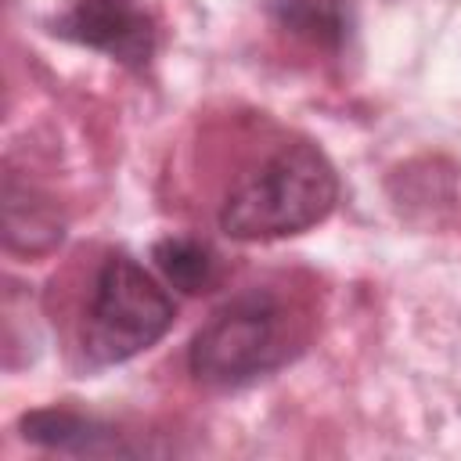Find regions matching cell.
Returning <instances> with one entry per match:
<instances>
[{"label": "cell", "instance_id": "1", "mask_svg": "<svg viewBox=\"0 0 461 461\" xmlns=\"http://www.w3.org/2000/svg\"><path fill=\"white\" fill-rule=\"evenodd\" d=\"M335 202L339 176L328 155L310 137L274 126L216 194V227L230 241H277L328 220Z\"/></svg>", "mask_w": 461, "mask_h": 461}, {"label": "cell", "instance_id": "2", "mask_svg": "<svg viewBox=\"0 0 461 461\" xmlns=\"http://www.w3.org/2000/svg\"><path fill=\"white\" fill-rule=\"evenodd\" d=\"M310 310L285 285H249L191 339L187 371L205 389H241L295 360L310 342Z\"/></svg>", "mask_w": 461, "mask_h": 461}, {"label": "cell", "instance_id": "3", "mask_svg": "<svg viewBox=\"0 0 461 461\" xmlns=\"http://www.w3.org/2000/svg\"><path fill=\"white\" fill-rule=\"evenodd\" d=\"M176 321L166 288L122 249H104L68 306V349L79 371L126 364L151 349Z\"/></svg>", "mask_w": 461, "mask_h": 461}, {"label": "cell", "instance_id": "4", "mask_svg": "<svg viewBox=\"0 0 461 461\" xmlns=\"http://www.w3.org/2000/svg\"><path fill=\"white\" fill-rule=\"evenodd\" d=\"M54 32L130 68H144L155 54V22L137 0H72L54 18Z\"/></svg>", "mask_w": 461, "mask_h": 461}, {"label": "cell", "instance_id": "5", "mask_svg": "<svg viewBox=\"0 0 461 461\" xmlns=\"http://www.w3.org/2000/svg\"><path fill=\"white\" fill-rule=\"evenodd\" d=\"M18 432L25 443L43 447V450H61V454H86V457H104V454H148V447L130 443L122 429L112 421H101L83 411L68 407H40L25 411L18 418Z\"/></svg>", "mask_w": 461, "mask_h": 461}, {"label": "cell", "instance_id": "6", "mask_svg": "<svg viewBox=\"0 0 461 461\" xmlns=\"http://www.w3.org/2000/svg\"><path fill=\"white\" fill-rule=\"evenodd\" d=\"M65 238V212L58 202L14 169L4 176V249L14 256H47Z\"/></svg>", "mask_w": 461, "mask_h": 461}, {"label": "cell", "instance_id": "7", "mask_svg": "<svg viewBox=\"0 0 461 461\" xmlns=\"http://www.w3.org/2000/svg\"><path fill=\"white\" fill-rule=\"evenodd\" d=\"M267 11L277 29L328 54H339L357 25L353 0H267Z\"/></svg>", "mask_w": 461, "mask_h": 461}, {"label": "cell", "instance_id": "8", "mask_svg": "<svg viewBox=\"0 0 461 461\" xmlns=\"http://www.w3.org/2000/svg\"><path fill=\"white\" fill-rule=\"evenodd\" d=\"M151 259L166 285H173L184 295H202L220 285V256L209 241L191 234H169L151 245Z\"/></svg>", "mask_w": 461, "mask_h": 461}]
</instances>
